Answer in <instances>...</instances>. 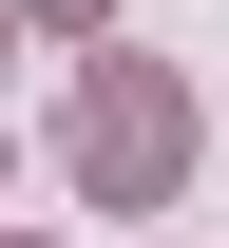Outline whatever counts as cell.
I'll return each instance as SVG.
<instances>
[{
    "instance_id": "6da1fadb",
    "label": "cell",
    "mask_w": 229,
    "mask_h": 248,
    "mask_svg": "<svg viewBox=\"0 0 229 248\" xmlns=\"http://www.w3.org/2000/svg\"><path fill=\"white\" fill-rule=\"evenodd\" d=\"M58 153H76L96 210H153V191L191 172V95H172L153 58H96V77H76V115H58Z\"/></svg>"
},
{
    "instance_id": "7a4b0ae2",
    "label": "cell",
    "mask_w": 229,
    "mask_h": 248,
    "mask_svg": "<svg viewBox=\"0 0 229 248\" xmlns=\"http://www.w3.org/2000/svg\"><path fill=\"white\" fill-rule=\"evenodd\" d=\"M38 19H115V0H38Z\"/></svg>"
}]
</instances>
